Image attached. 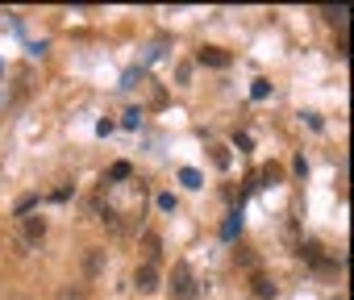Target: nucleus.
Instances as JSON below:
<instances>
[{
    "mask_svg": "<svg viewBox=\"0 0 354 300\" xmlns=\"http://www.w3.org/2000/svg\"><path fill=\"white\" fill-rule=\"evenodd\" d=\"M192 292H196V283H192L188 263H175V267H171V296H175V300H192Z\"/></svg>",
    "mask_w": 354,
    "mask_h": 300,
    "instance_id": "f257e3e1",
    "label": "nucleus"
},
{
    "mask_svg": "<svg viewBox=\"0 0 354 300\" xmlns=\"http://www.w3.org/2000/svg\"><path fill=\"white\" fill-rule=\"evenodd\" d=\"M96 275H104V250L88 246L84 250V279H96Z\"/></svg>",
    "mask_w": 354,
    "mask_h": 300,
    "instance_id": "f03ea898",
    "label": "nucleus"
},
{
    "mask_svg": "<svg viewBox=\"0 0 354 300\" xmlns=\"http://www.w3.org/2000/svg\"><path fill=\"white\" fill-rule=\"evenodd\" d=\"M133 283H138V292H146V296H150V292H158V271H154L150 263H142V267L133 271Z\"/></svg>",
    "mask_w": 354,
    "mask_h": 300,
    "instance_id": "7ed1b4c3",
    "label": "nucleus"
},
{
    "mask_svg": "<svg viewBox=\"0 0 354 300\" xmlns=\"http://www.w3.org/2000/svg\"><path fill=\"white\" fill-rule=\"evenodd\" d=\"M196 59H201V63H209V67H225V63H230V55H225V50H217V46H201V50H196Z\"/></svg>",
    "mask_w": 354,
    "mask_h": 300,
    "instance_id": "20e7f679",
    "label": "nucleus"
},
{
    "mask_svg": "<svg viewBox=\"0 0 354 300\" xmlns=\"http://www.w3.org/2000/svg\"><path fill=\"white\" fill-rule=\"evenodd\" d=\"M55 300H88V288H84V283H63V288L55 292Z\"/></svg>",
    "mask_w": 354,
    "mask_h": 300,
    "instance_id": "39448f33",
    "label": "nucleus"
},
{
    "mask_svg": "<svg viewBox=\"0 0 354 300\" xmlns=\"http://www.w3.org/2000/svg\"><path fill=\"white\" fill-rule=\"evenodd\" d=\"M158 246H162V242H158V234H146V238H142V254H146V263H150V267H154V259H158Z\"/></svg>",
    "mask_w": 354,
    "mask_h": 300,
    "instance_id": "423d86ee",
    "label": "nucleus"
},
{
    "mask_svg": "<svg viewBox=\"0 0 354 300\" xmlns=\"http://www.w3.org/2000/svg\"><path fill=\"white\" fill-rule=\"evenodd\" d=\"M42 234H46V221H42V217H30V221H26V242H38Z\"/></svg>",
    "mask_w": 354,
    "mask_h": 300,
    "instance_id": "0eeeda50",
    "label": "nucleus"
},
{
    "mask_svg": "<svg viewBox=\"0 0 354 300\" xmlns=\"http://www.w3.org/2000/svg\"><path fill=\"white\" fill-rule=\"evenodd\" d=\"M254 292H259V296H275V283H271L267 275H254Z\"/></svg>",
    "mask_w": 354,
    "mask_h": 300,
    "instance_id": "6e6552de",
    "label": "nucleus"
},
{
    "mask_svg": "<svg viewBox=\"0 0 354 300\" xmlns=\"http://www.w3.org/2000/svg\"><path fill=\"white\" fill-rule=\"evenodd\" d=\"M213 163H217V167H230V150H225V146H213Z\"/></svg>",
    "mask_w": 354,
    "mask_h": 300,
    "instance_id": "1a4fd4ad",
    "label": "nucleus"
},
{
    "mask_svg": "<svg viewBox=\"0 0 354 300\" xmlns=\"http://www.w3.org/2000/svg\"><path fill=\"white\" fill-rule=\"evenodd\" d=\"M300 254H304V259H308V263H321V246H317V242H308V246H304V250H300Z\"/></svg>",
    "mask_w": 354,
    "mask_h": 300,
    "instance_id": "9d476101",
    "label": "nucleus"
},
{
    "mask_svg": "<svg viewBox=\"0 0 354 300\" xmlns=\"http://www.w3.org/2000/svg\"><path fill=\"white\" fill-rule=\"evenodd\" d=\"M109 176H113V180H129V163H113Z\"/></svg>",
    "mask_w": 354,
    "mask_h": 300,
    "instance_id": "9b49d317",
    "label": "nucleus"
}]
</instances>
